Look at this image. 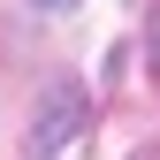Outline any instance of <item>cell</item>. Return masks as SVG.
Segmentation results:
<instances>
[{
	"instance_id": "1",
	"label": "cell",
	"mask_w": 160,
	"mask_h": 160,
	"mask_svg": "<svg viewBox=\"0 0 160 160\" xmlns=\"http://www.w3.org/2000/svg\"><path fill=\"white\" fill-rule=\"evenodd\" d=\"M84 114H92V99H84V84H76V76L46 84V99L31 107L23 160H61V152H69V137H84Z\"/></svg>"
},
{
	"instance_id": "2",
	"label": "cell",
	"mask_w": 160,
	"mask_h": 160,
	"mask_svg": "<svg viewBox=\"0 0 160 160\" xmlns=\"http://www.w3.org/2000/svg\"><path fill=\"white\" fill-rule=\"evenodd\" d=\"M145 53H152V76H160V15H152V38H145Z\"/></svg>"
},
{
	"instance_id": "3",
	"label": "cell",
	"mask_w": 160,
	"mask_h": 160,
	"mask_svg": "<svg viewBox=\"0 0 160 160\" xmlns=\"http://www.w3.org/2000/svg\"><path fill=\"white\" fill-rule=\"evenodd\" d=\"M38 8H76V0H38Z\"/></svg>"
}]
</instances>
